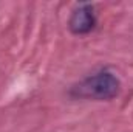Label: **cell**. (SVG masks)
Segmentation results:
<instances>
[{
  "mask_svg": "<svg viewBox=\"0 0 133 132\" xmlns=\"http://www.w3.org/2000/svg\"><path fill=\"white\" fill-rule=\"evenodd\" d=\"M121 82L119 79L110 71H101L93 76H88L76 87H73L71 93L79 98L88 99H111L119 93Z\"/></svg>",
  "mask_w": 133,
  "mask_h": 132,
  "instance_id": "1",
  "label": "cell"
},
{
  "mask_svg": "<svg viewBox=\"0 0 133 132\" xmlns=\"http://www.w3.org/2000/svg\"><path fill=\"white\" fill-rule=\"evenodd\" d=\"M96 23V17L93 13V6L90 5H81L77 6L68 20V27L71 30V33L74 34H87L95 28Z\"/></svg>",
  "mask_w": 133,
  "mask_h": 132,
  "instance_id": "2",
  "label": "cell"
}]
</instances>
